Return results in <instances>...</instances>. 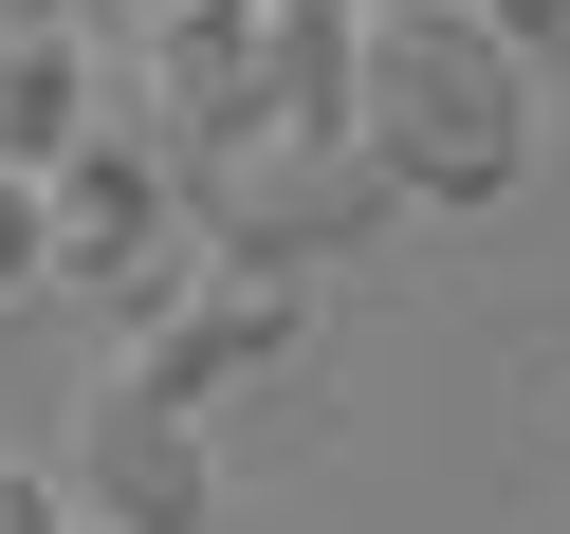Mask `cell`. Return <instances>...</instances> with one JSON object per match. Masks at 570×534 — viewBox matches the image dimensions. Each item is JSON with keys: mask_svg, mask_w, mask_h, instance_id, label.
Returning a JSON list of instances; mask_svg holds the SVG:
<instances>
[{"mask_svg": "<svg viewBox=\"0 0 570 534\" xmlns=\"http://www.w3.org/2000/svg\"><path fill=\"white\" fill-rule=\"evenodd\" d=\"M350 148H368L386 203L479 222L533 166V56L497 19H460V0H386V19H350Z\"/></svg>", "mask_w": 570, "mask_h": 534, "instance_id": "6da1fadb", "label": "cell"}, {"mask_svg": "<svg viewBox=\"0 0 570 534\" xmlns=\"http://www.w3.org/2000/svg\"><path fill=\"white\" fill-rule=\"evenodd\" d=\"M258 350H295V276H239V295H203L185 332H148V350H129V387L203 424V406H222L239 369H258Z\"/></svg>", "mask_w": 570, "mask_h": 534, "instance_id": "3957f363", "label": "cell"}, {"mask_svg": "<svg viewBox=\"0 0 570 534\" xmlns=\"http://www.w3.org/2000/svg\"><path fill=\"white\" fill-rule=\"evenodd\" d=\"M56 479H75V516H92V534H203V516H222L203 424H185V406H148L129 369L75 406V460H56Z\"/></svg>", "mask_w": 570, "mask_h": 534, "instance_id": "7a4b0ae2", "label": "cell"}, {"mask_svg": "<svg viewBox=\"0 0 570 534\" xmlns=\"http://www.w3.org/2000/svg\"><path fill=\"white\" fill-rule=\"evenodd\" d=\"M0 534H75V479L56 460H0Z\"/></svg>", "mask_w": 570, "mask_h": 534, "instance_id": "5b68a950", "label": "cell"}, {"mask_svg": "<svg viewBox=\"0 0 570 534\" xmlns=\"http://www.w3.org/2000/svg\"><path fill=\"white\" fill-rule=\"evenodd\" d=\"M38 259H56V203L19 185V166H0V276H38Z\"/></svg>", "mask_w": 570, "mask_h": 534, "instance_id": "8992f818", "label": "cell"}, {"mask_svg": "<svg viewBox=\"0 0 570 534\" xmlns=\"http://www.w3.org/2000/svg\"><path fill=\"white\" fill-rule=\"evenodd\" d=\"M460 19H497L515 56H533V38H570V0H460Z\"/></svg>", "mask_w": 570, "mask_h": 534, "instance_id": "52a82bcc", "label": "cell"}, {"mask_svg": "<svg viewBox=\"0 0 570 534\" xmlns=\"http://www.w3.org/2000/svg\"><path fill=\"white\" fill-rule=\"evenodd\" d=\"M0 166H19V185L75 166V56L56 38H0Z\"/></svg>", "mask_w": 570, "mask_h": 534, "instance_id": "277c9868", "label": "cell"}]
</instances>
